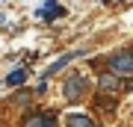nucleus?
Wrapping results in <instances>:
<instances>
[{"instance_id": "obj_9", "label": "nucleus", "mask_w": 133, "mask_h": 127, "mask_svg": "<svg viewBox=\"0 0 133 127\" xmlns=\"http://www.w3.org/2000/svg\"><path fill=\"white\" fill-rule=\"evenodd\" d=\"M3 24H9V15H6V12H0V27H3Z\"/></svg>"}, {"instance_id": "obj_6", "label": "nucleus", "mask_w": 133, "mask_h": 127, "mask_svg": "<svg viewBox=\"0 0 133 127\" xmlns=\"http://www.w3.org/2000/svg\"><path fill=\"white\" fill-rule=\"evenodd\" d=\"M24 127H56V115L53 112H33L24 118Z\"/></svg>"}, {"instance_id": "obj_5", "label": "nucleus", "mask_w": 133, "mask_h": 127, "mask_svg": "<svg viewBox=\"0 0 133 127\" xmlns=\"http://www.w3.org/2000/svg\"><path fill=\"white\" fill-rule=\"evenodd\" d=\"M124 89V80H121V77L118 74H112V71H107V74H98V92L101 95H118Z\"/></svg>"}, {"instance_id": "obj_7", "label": "nucleus", "mask_w": 133, "mask_h": 127, "mask_svg": "<svg viewBox=\"0 0 133 127\" xmlns=\"http://www.w3.org/2000/svg\"><path fill=\"white\" fill-rule=\"evenodd\" d=\"M30 80V68L27 65H15V68H9V74H6V86H24Z\"/></svg>"}, {"instance_id": "obj_2", "label": "nucleus", "mask_w": 133, "mask_h": 127, "mask_svg": "<svg viewBox=\"0 0 133 127\" xmlns=\"http://www.w3.org/2000/svg\"><path fill=\"white\" fill-rule=\"evenodd\" d=\"M107 65L112 74H118L121 80H127V77L133 74V53L127 50V47H118L115 53H109L107 56Z\"/></svg>"}, {"instance_id": "obj_10", "label": "nucleus", "mask_w": 133, "mask_h": 127, "mask_svg": "<svg viewBox=\"0 0 133 127\" xmlns=\"http://www.w3.org/2000/svg\"><path fill=\"white\" fill-rule=\"evenodd\" d=\"M98 3H101V6H115L118 0H98Z\"/></svg>"}, {"instance_id": "obj_8", "label": "nucleus", "mask_w": 133, "mask_h": 127, "mask_svg": "<svg viewBox=\"0 0 133 127\" xmlns=\"http://www.w3.org/2000/svg\"><path fill=\"white\" fill-rule=\"evenodd\" d=\"M68 127H95V121H92V115H83V112H74L65 118Z\"/></svg>"}, {"instance_id": "obj_4", "label": "nucleus", "mask_w": 133, "mask_h": 127, "mask_svg": "<svg viewBox=\"0 0 133 127\" xmlns=\"http://www.w3.org/2000/svg\"><path fill=\"white\" fill-rule=\"evenodd\" d=\"M62 15H65V9H62V3H59V0H44V3L36 9V18H38V21H44V24L59 21Z\"/></svg>"}, {"instance_id": "obj_1", "label": "nucleus", "mask_w": 133, "mask_h": 127, "mask_svg": "<svg viewBox=\"0 0 133 127\" xmlns=\"http://www.w3.org/2000/svg\"><path fill=\"white\" fill-rule=\"evenodd\" d=\"M92 89V80L86 71H68L65 77H62V98L68 101V104H80L86 101V95Z\"/></svg>"}, {"instance_id": "obj_3", "label": "nucleus", "mask_w": 133, "mask_h": 127, "mask_svg": "<svg viewBox=\"0 0 133 127\" xmlns=\"http://www.w3.org/2000/svg\"><path fill=\"white\" fill-rule=\"evenodd\" d=\"M86 53H89V47H74V50H65L62 56H56V59H53V62H50L48 68L42 71V77H44V80H50V77H56L59 71H68V65H71L74 59L86 56Z\"/></svg>"}]
</instances>
